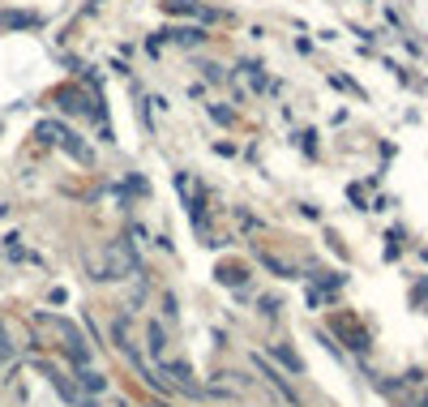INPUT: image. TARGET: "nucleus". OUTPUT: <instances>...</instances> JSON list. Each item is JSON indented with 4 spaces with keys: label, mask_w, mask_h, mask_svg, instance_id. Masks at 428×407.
<instances>
[{
    "label": "nucleus",
    "mask_w": 428,
    "mask_h": 407,
    "mask_svg": "<svg viewBox=\"0 0 428 407\" xmlns=\"http://www.w3.org/2000/svg\"><path fill=\"white\" fill-rule=\"evenodd\" d=\"M244 279H248V266H244V262H223V266H219V283H232V288H240Z\"/></svg>",
    "instance_id": "11"
},
{
    "label": "nucleus",
    "mask_w": 428,
    "mask_h": 407,
    "mask_svg": "<svg viewBox=\"0 0 428 407\" xmlns=\"http://www.w3.org/2000/svg\"><path fill=\"white\" fill-rule=\"evenodd\" d=\"M270 351L279 356V360H283V365H287L291 373H300V356H296V351H287V347H270Z\"/></svg>",
    "instance_id": "15"
},
{
    "label": "nucleus",
    "mask_w": 428,
    "mask_h": 407,
    "mask_svg": "<svg viewBox=\"0 0 428 407\" xmlns=\"http://www.w3.org/2000/svg\"><path fill=\"white\" fill-rule=\"evenodd\" d=\"M262 266H266V270H274L279 279H296V270H291L287 262H279V258H266V253H262Z\"/></svg>",
    "instance_id": "14"
},
{
    "label": "nucleus",
    "mask_w": 428,
    "mask_h": 407,
    "mask_svg": "<svg viewBox=\"0 0 428 407\" xmlns=\"http://www.w3.org/2000/svg\"><path fill=\"white\" fill-rule=\"evenodd\" d=\"M334 335H343L351 351H368V330L351 317V313H334Z\"/></svg>",
    "instance_id": "4"
},
{
    "label": "nucleus",
    "mask_w": 428,
    "mask_h": 407,
    "mask_svg": "<svg viewBox=\"0 0 428 407\" xmlns=\"http://www.w3.org/2000/svg\"><path fill=\"white\" fill-rule=\"evenodd\" d=\"M31 26H43L39 13H17V9L0 13V31H31Z\"/></svg>",
    "instance_id": "6"
},
{
    "label": "nucleus",
    "mask_w": 428,
    "mask_h": 407,
    "mask_svg": "<svg viewBox=\"0 0 428 407\" xmlns=\"http://www.w3.org/2000/svg\"><path fill=\"white\" fill-rule=\"evenodd\" d=\"M163 39H171V43H201L206 39V31L201 26H167V31H159Z\"/></svg>",
    "instance_id": "10"
},
{
    "label": "nucleus",
    "mask_w": 428,
    "mask_h": 407,
    "mask_svg": "<svg viewBox=\"0 0 428 407\" xmlns=\"http://www.w3.org/2000/svg\"><path fill=\"white\" fill-rule=\"evenodd\" d=\"M163 9L176 17H193V22H223L219 9H206L201 0H163Z\"/></svg>",
    "instance_id": "5"
},
{
    "label": "nucleus",
    "mask_w": 428,
    "mask_h": 407,
    "mask_svg": "<svg viewBox=\"0 0 428 407\" xmlns=\"http://www.w3.org/2000/svg\"><path fill=\"white\" fill-rule=\"evenodd\" d=\"M86 270L94 283H116V279H129V270H142V262L129 240H112L99 253H86Z\"/></svg>",
    "instance_id": "1"
},
{
    "label": "nucleus",
    "mask_w": 428,
    "mask_h": 407,
    "mask_svg": "<svg viewBox=\"0 0 428 407\" xmlns=\"http://www.w3.org/2000/svg\"><path fill=\"white\" fill-rule=\"evenodd\" d=\"M201 69H206V78H210V82H223V65H214V60H201Z\"/></svg>",
    "instance_id": "17"
},
{
    "label": "nucleus",
    "mask_w": 428,
    "mask_h": 407,
    "mask_svg": "<svg viewBox=\"0 0 428 407\" xmlns=\"http://www.w3.org/2000/svg\"><path fill=\"white\" fill-rule=\"evenodd\" d=\"M35 133H39L43 142H56L60 150H69V155L78 159V163H90V150H86V146L78 142V133H73L69 124H60V120H43V124H39Z\"/></svg>",
    "instance_id": "2"
},
{
    "label": "nucleus",
    "mask_w": 428,
    "mask_h": 407,
    "mask_svg": "<svg viewBox=\"0 0 428 407\" xmlns=\"http://www.w3.org/2000/svg\"><path fill=\"white\" fill-rule=\"evenodd\" d=\"M0 347H9V339H5V326H0Z\"/></svg>",
    "instance_id": "18"
},
{
    "label": "nucleus",
    "mask_w": 428,
    "mask_h": 407,
    "mask_svg": "<svg viewBox=\"0 0 428 407\" xmlns=\"http://www.w3.org/2000/svg\"><path fill=\"white\" fill-rule=\"evenodd\" d=\"M159 373H171L176 381H180L185 390H193L189 386V377H193V369H189V360H167V356H159Z\"/></svg>",
    "instance_id": "8"
},
{
    "label": "nucleus",
    "mask_w": 428,
    "mask_h": 407,
    "mask_svg": "<svg viewBox=\"0 0 428 407\" xmlns=\"http://www.w3.org/2000/svg\"><path fill=\"white\" fill-rule=\"evenodd\" d=\"M47 326H56V335L65 339V351H69V360L73 365H90V347H86V339H82V330L78 326H73V322H65V317H43Z\"/></svg>",
    "instance_id": "3"
},
{
    "label": "nucleus",
    "mask_w": 428,
    "mask_h": 407,
    "mask_svg": "<svg viewBox=\"0 0 428 407\" xmlns=\"http://www.w3.org/2000/svg\"><path fill=\"white\" fill-rule=\"evenodd\" d=\"M253 365L262 369V377H266V381H270V386H274V390H279V394H283L287 403H296V390H291V386H287V381H283V373H279V369H270V365L262 360V356H257V360H253Z\"/></svg>",
    "instance_id": "7"
},
{
    "label": "nucleus",
    "mask_w": 428,
    "mask_h": 407,
    "mask_svg": "<svg viewBox=\"0 0 428 407\" xmlns=\"http://www.w3.org/2000/svg\"><path fill=\"white\" fill-rule=\"evenodd\" d=\"M52 386H56V390H60V394H65V399H69L73 407H86V394H82L78 386H73V381H69V377H60V373H52Z\"/></svg>",
    "instance_id": "13"
},
{
    "label": "nucleus",
    "mask_w": 428,
    "mask_h": 407,
    "mask_svg": "<svg viewBox=\"0 0 428 407\" xmlns=\"http://www.w3.org/2000/svg\"><path fill=\"white\" fill-rule=\"evenodd\" d=\"M56 108L60 112H82L86 108V94L78 86H65V90H56Z\"/></svg>",
    "instance_id": "9"
},
{
    "label": "nucleus",
    "mask_w": 428,
    "mask_h": 407,
    "mask_svg": "<svg viewBox=\"0 0 428 407\" xmlns=\"http://www.w3.org/2000/svg\"><path fill=\"white\" fill-rule=\"evenodd\" d=\"M150 351L163 356V326H159V322H150Z\"/></svg>",
    "instance_id": "16"
},
{
    "label": "nucleus",
    "mask_w": 428,
    "mask_h": 407,
    "mask_svg": "<svg viewBox=\"0 0 428 407\" xmlns=\"http://www.w3.org/2000/svg\"><path fill=\"white\" fill-rule=\"evenodd\" d=\"M78 381H82V390H90V394H103V390H108V377H103V373H94L90 365H82Z\"/></svg>",
    "instance_id": "12"
},
{
    "label": "nucleus",
    "mask_w": 428,
    "mask_h": 407,
    "mask_svg": "<svg viewBox=\"0 0 428 407\" xmlns=\"http://www.w3.org/2000/svg\"><path fill=\"white\" fill-rule=\"evenodd\" d=\"M9 360V347H0V365H5Z\"/></svg>",
    "instance_id": "19"
}]
</instances>
